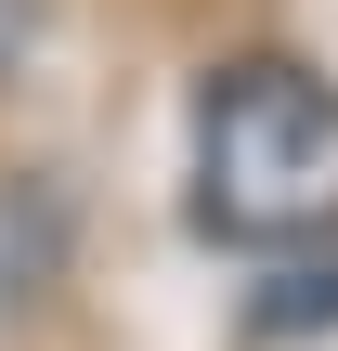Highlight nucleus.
<instances>
[{"instance_id":"1","label":"nucleus","mask_w":338,"mask_h":351,"mask_svg":"<svg viewBox=\"0 0 338 351\" xmlns=\"http://www.w3.org/2000/svg\"><path fill=\"white\" fill-rule=\"evenodd\" d=\"M195 221L221 247H300L338 221V91L300 65H234L195 104Z\"/></svg>"}]
</instances>
